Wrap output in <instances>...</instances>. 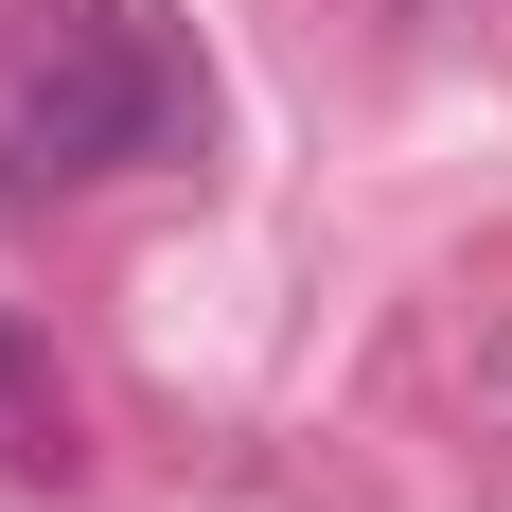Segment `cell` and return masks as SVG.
I'll use <instances>...</instances> for the list:
<instances>
[{
  "label": "cell",
  "instance_id": "1",
  "mask_svg": "<svg viewBox=\"0 0 512 512\" xmlns=\"http://www.w3.org/2000/svg\"><path fill=\"white\" fill-rule=\"evenodd\" d=\"M195 142V53L159 0H53L0 36V195H89Z\"/></svg>",
  "mask_w": 512,
  "mask_h": 512
},
{
  "label": "cell",
  "instance_id": "2",
  "mask_svg": "<svg viewBox=\"0 0 512 512\" xmlns=\"http://www.w3.org/2000/svg\"><path fill=\"white\" fill-rule=\"evenodd\" d=\"M0 460H71V389H53L18 336H0Z\"/></svg>",
  "mask_w": 512,
  "mask_h": 512
}]
</instances>
